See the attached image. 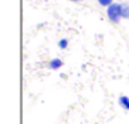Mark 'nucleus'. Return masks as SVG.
<instances>
[{
	"label": "nucleus",
	"mask_w": 129,
	"mask_h": 124,
	"mask_svg": "<svg viewBox=\"0 0 129 124\" xmlns=\"http://www.w3.org/2000/svg\"><path fill=\"white\" fill-rule=\"evenodd\" d=\"M119 104H120L125 110H129V98H128V96H125V95L120 96V98H119Z\"/></svg>",
	"instance_id": "nucleus-3"
},
{
	"label": "nucleus",
	"mask_w": 129,
	"mask_h": 124,
	"mask_svg": "<svg viewBox=\"0 0 129 124\" xmlns=\"http://www.w3.org/2000/svg\"><path fill=\"white\" fill-rule=\"evenodd\" d=\"M106 14H108V18L113 22V23H118L121 18V8H120V4L118 3H113L111 5L108 7V10H106Z\"/></svg>",
	"instance_id": "nucleus-1"
},
{
	"label": "nucleus",
	"mask_w": 129,
	"mask_h": 124,
	"mask_svg": "<svg viewBox=\"0 0 129 124\" xmlns=\"http://www.w3.org/2000/svg\"><path fill=\"white\" fill-rule=\"evenodd\" d=\"M72 2H79V0H72Z\"/></svg>",
	"instance_id": "nucleus-7"
},
{
	"label": "nucleus",
	"mask_w": 129,
	"mask_h": 124,
	"mask_svg": "<svg viewBox=\"0 0 129 124\" xmlns=\"http://www.w3.org/2000/svg\"><path fill=\"white\" fill-rule=\"evenodd\" d=\"M67 46H69V42H67V39H64V38H62V39L58 42V47L62 48V49L67 48Z\"/></svg>",
	"instance_id": "nucleus-5"
},
{
	"label": "nucleus",
	"mask_w": 129,
	"mask_h": 124,
	"mask_svg": "<svg viewBox=\"0 0 129 124\" xmlns=\"http://www.w3.org/2000/svg\"><path fill=\"white\" fill-rule=\"evenodd\" d=\"M62 65H63V64H62V61H61L59 58H53V59H51V62H49V67H51L52 70H58V69H61Z\"/></svg>",
	"instance_id": "nucleus-2"
},
{
	"label": "nucleus",
	"mask_w": 129,
	"mask_h": 124,
	"mask_svg": "<svg viewBox=\"0 0 129 124\" xmlns=\"http://www.w3.org/2000/svg\"><path fill=\"white\" fill-rule=\"evenodd\" d=\"M98 2H99V4L103 5V7H109V5L113 4V0H98Z\"/></svg>",
	"instance_id": "nucleus-6"
},
{
	"label": "nucleus",
	"mask_w": 129,
	"mask_h": 124,
	"mask_svg": "<svg viewBox=\"0 0 129 124\" xmlns=\"http://www.w3.org/2000/svg\"><path fill=\"white\" fill-rule=\"evenodd\" d=\"M120 8H121V18L128 19L129 18V5L124 3V4H120Z\"/></svg>",
	"instance_id": "nucleus-4"
}]
</instances>
